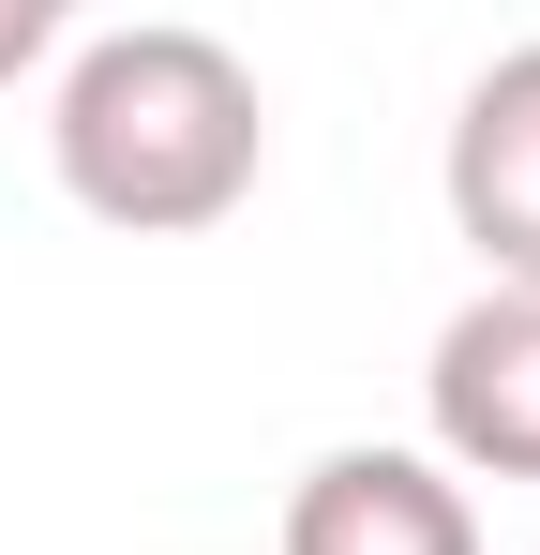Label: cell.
Segmentation results:
<instances>
[{
  "mask_svg": "<svg viewBox=\"0 0 540 555\" xmlns=\"http://www.w3.org/2000/svg\"><path fill=\"white\" fill-rule=\"evenodd\" d=\"M46 166L90 225L120 241H195L226 225L270 166V91L226 30H180V15H136V30H76L61 46V91H46Z\"/></svg>",
  "mask_w": 540,
  "mask_h": 555,
  "instance_id": "6da1fadb",
  "label": "cell"
},
{
  "mask_svg": "<svg viewBox=\"0 0 540 555\" xmlns=\"http://www.w3.org/2000/svg\"><path fill=\"white\" fill-rule=\"evenodd\" d=\"M421 421H436L450 480H540V285H480L436 331Z\"/></svg>",
  "mask_w": 540,
  "mask_h": 555,
  "instance_id": "7a4b0ae2",
  "label": "cell"
},
{
  "mask_svg": "<svg viewBox=\"0 0 540 555\" xmlns=\"http://www.w3.org/2000/svg\"><path fill=\"white\" fill-rule=\"evenodd\" d=\"M436 181H450V225H465L480 285H540V46L465 76Z\"/></svg>",
  "mask_w": 540,
  "mask_h": 555,
  "instance_id": "3957f363",
  "label": "cell"
},
{
  "mask_svg": "<svg viewBox=\"0 0 540 555\" xmlns=\"http://www.w3.org/2000/svg\"><path fill=\"white\" fill-rule=\"evenodd\" d=\"M285 555H480V511H465V480H450L436 451L360 436V451H316V465H300Z\"/></svg>",
  "mask_w": 540,
  "mask_h": 555,
  "instance_id": "277c9868",
  "label": "cell"
},
{
  "mask_svg": "<svg viewBox=\"0 0 540 555\" xmlns=\"http://www.w3.org/2000/svg\"><path fill=\"white\" fill-rule=\"evenodd\" d=\"M61 46H76V30H61V0H0V91H15V76H46Z\"/></svg>",
  "mask_w": 540,
  "mask_h": 555,
  "instance_id": "5b68a950",
  "label": "cell"
}]
</instances>
